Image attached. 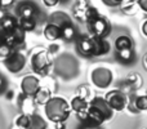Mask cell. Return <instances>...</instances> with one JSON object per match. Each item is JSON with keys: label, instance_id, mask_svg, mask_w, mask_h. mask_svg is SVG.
<instances>
[{"label": "cell", "instance_id": "cell-8", "mask_svg": "<svg viewBox=\"0 0 147 129\" xmlns=\"http://www.w3.org/2000/svg\"><path fill=\"white\" fill-rule=\"evenodd\" d=\"M40 86V80L35 75H26L21 81V93L27 97H34Z\"/></svg>", "mask_w": 147, "mask_h": 129}, {"label": "cell", "instance_id": "cell-1", "mask_svg": "<svg viewBox=\"0 0 147 129\" xmlns=\"http://www.w3.org/2000/svg\"><path fill=\"white\" fill-rule=\"evenodd\" d=\"M71 106L70 103L62 97H52L47 105H44V112L49 122L59 123L67 122L71 114Z\"/></svg>", "mask_w": 147, "mask_h": 129}, {"label": "cell", "instance_id": "cell-11", "mask_svg": "<svg viewBox=\"0 0 147 129\" xmlns=\"http://www.w3.org/2000/svg\"><path fill=\"white\" fill-rule=\"evenodd\" d=\"M141 85H142V78H141V75L138 72H130L127 76V79L124 80V83H123L121 91L128 94V92L137 91Z\"/></svg>", "mask_w": 147, "mask_h": 129}, {"label": "cell", "instance_id": "cell-6", "mask_svg": "<svg viewBox=\"0 0 147 129\" xmlns=\"http://www.w3.org/2000/svg\"><path fill=\"white\" fill-rule=\"evenodd\" d=\"M4 66L7 67V70L12 74L21 72L26 66L25 54L20 51H13V53L4 61Z\"/></svg>", "mask_w": 147, "mask_h": 129}, {"label": "cell", "instance_id": "cell-2", "mask_svg": "<svg viewBox=\"0 0 147 129\" xmlns=\"http://www.w3.org/2000/svg\"><path fill=\"white\" fill-rule=\"evenodd\" d=\"M86 26H88V30L90 32V35L94 36V38L107 39V36L111 32V23H110V21L101 14L98 17L93 18L92 21H89L86 23Z\"/></svg>", "mask_w": 147, "mask_h": 129}, {"label": "cell", "instance_id": "cell-16", "mask_svg": "<svg viewBox=\"0 0 147 129\" xmlns=\"http://www.w3.org/2000/svg\"><path fill=\"white\" fill-rule=\"evenodd\" d=\"M94 57H101L106 56L110 51H111V45L107 41V39L102 38H94Z\"/></svg>", "mask_w": 147, "mask_h": 129}, {"label": "cell", "instance_id": "cell-20", "mask_svg": "<svg viewBox=\"0 0 147 129\" xmlns=\"http://www.w3.org/2000/svg\"><path fill=\"white\" fill-rule=\"evenodd\" d=\"M89 5L85 3V0H78L75 3V5L72 7V12H74V17L78 21L85 23V10Z\"/></svg>", "mask_w": 147, "mask_h": 129}, {"label": "cell", "instance_id": "cell-38", "mask_svg": "<svg viewBox=\"0 0 147 129\" xmlns=\"http://www.w3.org/2000/svg\"><path fill=\"white\" fill-rule=\"evenodd\" d=\"M141 31H142L143 36H146V38H147V20L143 21L142 25H141Z\"/></svg>", "mask_w": 147, "mask_h": 129}, {"label": "cell", "instance_id": "cell-10", "mask_svg": "<svg viewBox=\"0 0 147 129\" xmlns=\"http://www.w3.org/2000/svg\"><path fill=\"white\" fill-rule=\"evenodd\" d=\"M25 40H26V32L20 26L7 34V44L14 51H18V48H21L25 44Z\"/></svg>", "mask_w": 147, "mask_h": 129}, {"label": "cell", "instance_id": "cell-4", "mask_svg": "<svg viewBox=\"0 0 147 129\" xmlns=\"http://www.w3.org/2000/svg\"><path fill=\"white\" fill-rule=\"evenodd\" d=\"M31 68L38 75H48L49 68H51V59L45 51L36 52L31 56Z\"/></svg>", "mask_w": 147, "mask_h": 129}, {"label": "cell", "instance_id": "cell-39", "mask_svg": "<svg viewBox=\"0 0 147 129\" xmlns=\"http://www.w3.org/2000/svg\"><path fill=\"white\" fill-rule=\"evenodd\" d=\"M7 16H8V13H7V10H5V8L0 7V22H1V21L4 20Z\"/></svg>", "mask_w": 147, "mask_h": 129}, {"label": "cell", "instance_id": "cell-22", "mask_svg": "<svg viewBox=\"0 0 147 129\" xmlns=\"http://www.w3.org/2000/svg\"><path fill=\"white\" fill-rule=\"evenodd\" d=\"M38 20L35 17H20L18 18V26L22 28L25 32H31L36 28Z\"/></svg>", "mask_w": 147, "mask_h": 129}, {"label": "cell", "instance_id": "cell-15", "mask_svg": "<svg viewBox=\"0 0 147 129\" xmlns=\"http://www.w3.org/2000/svg\"><path fill=\"white\" fill-rule=\"evenodd\" d=\"M48 23H53V25H57L62 28L63 26L72 23V20L70 16H67L63 12H54L48 17Z\"/></svg>", "mask_w": 147, "mask_h": 129}, {"label": "cell", "instance_id": "cell-23", "mask_svg": "<svg viewBox=\"0 0 147 129\" xmlns=\"http://www.w3.org/2000/svg\"><path fill=\"white\" fill-rule=\"evenodd\" d=\"M134 48L133 40L129 35H119L115 40V49L116 51H123V49H132Z\"/></svg>", "mask_w": 147, "mask_h": 129}, {"label": "cell", "instance_id": "cell-27", "mask_svg": "<svg viewBox=\"0 0 147 129\" xmlns=\"http://www.w3.org/2000/svg\"><path fill=\"white\" fill-rule=\"evenodd\" d=\"M28 124H30V114H26V112L20 114L14 120V125L21 129H27Z\"/></svg>", "mask_w": 147, "mask_h": 129}, {"label": "cell", "instance_id": "cell-45", "mask_svg": "<svg viewBox=\"0 0 147 129\" xmlns=\"http://www.w3.org/2000/svg\"><path fill=\"white\" fill-rule=\"evenodd\" d=\"M13 129H21V128H18V127H16V125H14V128H13Z\"/></svg>", "mask_w": 147, "mask_h": 129}, {"label": "cell", "instance_id": "cell-42", "mask_svg": "<svg viewBox=\"0 0 147 129\" xmlns=\"http://www.w3.org/2000/svg\"><path fill=\"white\" fill-rule=\"evenodd\" d=\"M143 66H145V68L147 70V53L145 54V57H143Z\"/></svg>", "mask_w": 147, "mask_h": 129}, {"label": "cell", "instance_id": "cell-18", "mask_svg": "<svg viewBox=\"0 0 147 129\" xmlns=\"http://www.w3.org/2000/svg\"><path fill=\"white\" fill-rule=\"evenodd\" d=\"M51 98H52V92H51V89L47 88V86H40L39 91L35 93V96L32 97L34 102H35L36 105H40V106L47 105V102Z\"/></svg>", "mask_w": 147, "mask_h": 129}, {"label": "cell", "instance_id": "cell-34", "mask_svg": "<svg viewBox=\"0 0 147 129\" xmlns=\"http://www.w3.org/2000/svg\"><path fill=\"white\" fill-rule=\"evenodd\" d=\"M140 9H142L145 13H147V0H138L137 1Z\"/></svg>", "mask_w": 147, "mask_h": 129}, {"label": "cell", "instance_id": "cell-21", "mask_svg": "<svg viewBox=\"0 0 147 129\" xmlns=\"http://www.w3.org/2000/svg\"><path fill=\"white\" fill-rule=\"evenodd\" d=\"M89 103H92V105H96V106H98L99 109L102 110V111L106 114V116H107V119H111L112 116H114V110L110 107V105L107 103V101L105 99V97H94L93 99H92Z\"/></svg>", "mask_w": 147, "mask_h": 129}, {"label": "cell", "instance_id": "cell-9", "mask_svg": "<svg viewBox=\"0 0 147 129\" xmlns=\"http://www.w3.org/2000/svg\"><path fill=\"white\" fill-rule=\"evenodd\" d=\"M107 116L98 106L96 105H92L89 103V107H88V119L84 124H92V125H98L101 127L103 123L107 122Z\"/></svg>", "mask_w": 147, "mask_h": 129}, {"label": "cell", "instance_id": "cell-44", "mask_svg": "<svg viewBox=\"0 0 147 129\" xmlns=\"http://www.w3.org/2000/svg\"><path fill=\"white\" fill-rule=\"evenodd\" d=\"M66 1H69V0H59V3H66Z\"/></svg>", "mask_w": 147, "mask_h": 129}, {"label": "cell", "instance_id": "cell-14", "mask_svg": "<svg viewBox=\"0 0 147 129\" xmlns=\"http://www.w3.org/2000/svg\"><path fill=\"white\" fill-rule=\"evenodd\" d=\"M43 34L47 40H49V41H56V40L62 39V28L57 25H53V23H47V26L44 27Z\"/></svg>", "mask_w": 147, "mask_h": 129}, {"label": "cell", "instance_id": "cell-30", "mask_svg": "<svg viewBox=\"0 0 147 129\" xmlns=\"http://www.w3.org/2000/svg\"><path fill=\"white\" fill-rule=\"evenodd\" d=\"M125 1H127V0H125ZM137 5L138 4H136V3H129L128 1L127 4L121 8V9H123V12H124L125 14H134L136 10H137Z\"/></svg>", "mask_w": 147, "mask_h": 129}, {"label": "cell", "instance_id": "cell-37", "mask_svg": "<svg viewBox=\"0 0 147 129\" xmlns=\"http://www.w3.org/2000/svg\"><path fill=\"white\" fill-rule=\"evenodd\" d=\"M3 44H7V34L0 30V45H3Z\"/></svg>", "mask_w": 147, "mask_h": 129}, {"label": "cell", "instance_id": "cell-46", "mask_svg": "<svg viewBox=\"0 0 147 129\" xmlns=\"http://www.w3.org/2000/svg\"><path fill=\"white\" fill-rule=\"evenodd\" d=\"M146 129H147V128H146Z\"/></svg>", "mask_w": 147, "mask_h": 129}, {"label": "cell", "instance_id": "cell-43", "mask_svg": "<svg viewBox=\"0 0 147 129\" xmlns=\"http://www.w3.org/2000/svg\"><path fill=\"white\" fill-rule=\"evenodd\" d=\"M127 1H129V3H136V4H137L138 0H127Z\"/></svg>", "mask_w": 147, "mask_h": 129}, {"label": "cell", "instance_id": "cell-13", "mask_svg": "<svg viewBox=\"0 0 147 129\" xmlns=\"http://www.w3.org/2000/svg\"><path fill=\"white\" fill-rule=\"evenodd\" d=\"M128 109L132 112L146 111L147 110V94H145V96H138V97H129Z\"/></svg>", "mask_w": 147, "mask_h": 129}, {"label": "cell", "instance_id": "cell-31", "mask_svg": "<svg viewBox=\"0 0 147 129\" xmlns=\"http://www.w3.org/2000/svg\"><path fill=\"white\" fill-rule=\"evenodd\" d=\"M103 4H106L107 7H119V5L124 4L125 0H102Z\"/></svg>", "mask_w": 147, "mask_h": 129}, {"label": "cell", "instance_id": "cell-12", "mask_svg": "<svg viewBox=\"0 0 147 129\" xmlns=\"http://www.w3.org/2000/svg\"><path fill=\"white\" fill-rule=\"evenodd\" d=\"M18 14L20 17H38L39 14V9L35 5V3L30 1V0H26V1H22L20 5H18Z\"/></svg>", "mask_w": 147, "mask_h": 129}, {"label": "cell", "instance_id": "cell-28", "mask_svg": "<svg viewBox=\"0 0 147 129\" xmlns=\"http://www.w3.org/2000/svg\"><path fill=\"white\" fill-rule=\"evenodd\" d=\"M98 16H99V10L97 9L96 7L89 5V7L86 8V10H85V23H88L89 21H92L93 18L98 17Z\"/></svg>", "mask_w": 147, "mask_h": 129}, {"label": "cell", "instance_id": "cell-29", "mask_svg": "<svg viewBox=\"0 0 147 129\" xmlns=\"http://www.w3.org/2000/svg\"><path fill=\"white\" fill-rule=\"evenodd\" d=\"M13 51H14V49L10 48L8 44H3V45H0V59L5 61V59L13 53Z\"/></svg>", "mask_w": 147, "mask_h": 129}, {"label": "cell", "instance_id": "cell-40", "mask_svg": "<svg viewBox=\"0 0 147 129\" xmlns=\"http://www.w3.org/2000/svg\"><path fill=\"white\" fill-rule=\"evenodd\" d=\"M54 124H56V129H66V122H59Z\"/></svg>", "mask_w": 147, "mask_h": 129}, {"label": "cell", "instance_id": "cell-3", "mask_svg": "<svg viewBox=\"0 0 147 129\" xmlns=\"http://www.w3.org/2000/svg\"><path fill=\"white\" fill-rule=\"evenodd\" d=\"M105 99L107 101V103L110 105L114 112H121L125 109H128L129 105V96L127 93L121 91V89H114L110 91L109 93L105 96Z\"/></svg>", "mask_w": 147, "mask_h": 129}, {"label": "cell", "instance_id": "cell-7", "mask_svg": "<svg viewBox=\"0 0 147 129\" xmlns=\"http://www.w3.org/2000/svg\"><path fill=\"white\" fill-rule=\"evenodd\" d=\"M76 48L80 56L83 57H94V39L92 35H80L76 41Z\"/></svg>", "mask_w": 147, "mask_h": 129}, {"label": "cell", "instance_id": "cell-26", "mask_svg": "<svg viewBox=\"0 0 147 129\" xmlns=\"http://www.w3.org/2000/svg\"><path fill=\"white\" fill-rule=\"evenodd\" d=\"M76 28L74 26V23H70V25H66L62 27V39L66 41H72L74 39L76 38Z\"/></svg>", "mask_w": 147, "mask_h": 129}, {"label": "cell", "instance_id": "cell-19", "mask_svg": "<svg viewBox=\"0 0 147 129\" xmlns=\"http://www.w3.org/2000/svg\"><path fill=\"white\" fill-rule=\"evenodd\" d=\"M70 106H71L72 111H75L76 114H79V112H83V111H86V110H88L89 102L86 101V98L76 94V96L71 99V102H70Z\"/></svg>", "mask_w": 147, "mask_h": 129}, {"label": "cell", "instance_id": "cell-32", "mask_svg": "<svg viewBox=\"0 0 147 129\" xmlns=\"http://www.w3.org/2000/svg\"><path fill=\"white\" fill-rule=\"evenodd\" d=\"M58 3H59V0H43V4L45 5V7H48V8L56 7Z\"/></svg>", "mask_w": 147, "mask_h": 129}, {"label": "cell", "instance_id": "cell-41", "mask_svg": "<svg viewBox=\"0 0 147 129\" xmlns=\"http://www.w3.org/2000/svg\"><path fill=\"white\" fill-rule=\"evenodd\" d=\"M81 129H101V127H98V125H92V124H84Z\"/></svg>", "mask_w": 147, "mask_h": 129}, {"label": "cell", "instance_id": "cell-36", "mask_svg": "<svg viewBox=\"0 0 147 129\" xmlns=\"http://www.w3.org/2000/svg\"><path fill=\"white\" fill-rule=\"evenodd\" d=\"M86 94H88V91H86V88H84V86H80V88H79L78 96H81V97H84V98H86Z\"/></svg>", "mask_w": 147, "mask_h": 129}, {"label": "cell", "instance_id": "cell-5", "mask_svg": "<svg viewBox=\"0 0 147 129\" xmlns=\"http://www.w3.org/2000/svg\"><path fill=\"white\" fill-rule=\"evenodd\" d=\"M112 71L107 67H97L92 71L90 80L97 88L99 89H106L111 85L112 83Z\"/></svg>", "mask_w": 147, "mask_h": 129}, {"label": "cell", "instance_id": "cell-25", "mask_svg": "<svg viewBox=\"0 0 147 129\" xmlns=\"http://www.w3.org/2000/svg\"><path fill=\"white\" fill-rule=\"evenodd\" d=\"M48 123L43 116L38 114H30V124L27 129H47Z\"/></svg>", "mask_w": 147, "mask_h": 129}, {"label": "cell", "instance_id": "cell-17", "mask_svg": "<svg viewBox=\"0 0 147 129\" xmlns=\"http://www.w3.org/2000/svg\"><path fill=\"white\" fill-rule=\"evenodd\" d=\"M116 59L123 65H132L136 61V52L134 48L132 49H123V51L115 52Z\"/></svg>", "mask_w": 147, "mask_h": 129}, {"label": "cell", "instance_id": "cell-24", "mask_svg": "<svg viewBox=\"0 0 147 129\" xmlns=\"http://www.w3.org/2000/svg\"><path fill=\"white\" fill-rule=\"evenodd\" d=\"M16 27H18V20L16 17H13V16L8 14L7 17L0 22V30H1L3 32H5V34L13 31Z\"/></svg>", "mask_w": 147, "mask_h": 129}, {"label": "cell", "instance_id": "cell-35", "mask_svg": "<svg viewBox=\"0 0 147 129\" xmlns=\"http://www.w3.org/2000/svg\"><path fill=\"white\" fill-rule=\"evenodd\" d=\"M14 3V0H0V7L3 8H8Z\"/></svg>", "mask_w": 147, "mask_h": 129}, {"label": "cell", "instance_id": "cell-33", "mask_svg": "<svg viewBox=\"0 0 147 129\" xmlns=\"http://www.w3.org/2000/svg\"><path fill=\"white\" fill-rule=\"evenodd\" d=\"M5 89H7V81H5L4 76L0 75V94L4 93Z\"/></svg>", "mask_w": 147, "mask_h": 129}]
</instances>
